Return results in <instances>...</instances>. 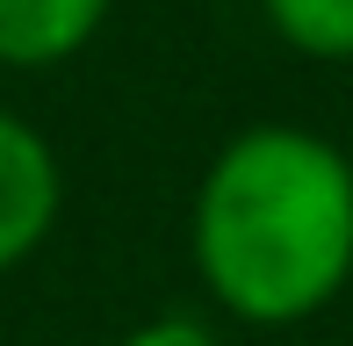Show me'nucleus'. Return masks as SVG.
Instances as JSON below:
<instances>
[{"label":"nucleus","mask_w":353,"mask_h":346,"mask_svg":"<svg viewBox=\"0 0 353 346\" xmlns=\"http://www.w3.org/2000/svg\"><path fill=\"white\" fill-rule=\"evenodd\" d=\"M274 37L303 58H353V0H260Z\"/></svg>","instance_id":"nucleus-4"},{"label":"nucleus","mask_w":353,"mask_h":346,"mask_svg":"<svg viewBox=\"0 0 353 346\" xmlns=\"http://www.w3.org/2000/svg\"><path fill=\"white\" fill-rule=\"evenodd\" d=\"M195 267L245 325H303L353 281V159L296 123H252L195 187Z\"/></svg>","instance_id":"nucleus-1"},{"label":"nucleus","mask_w":353,"mask_h":346,"mask_svg":"<svg viewBox=\"0 0 353 346\" xmlns=\"http://www.w3.org/2000/svg\"><path fill=\"white\" fill-rule=\"evenodd\" d=\"M123 346H223L210 325H195V318H152V325H137Z\"/></svg>","instance_id":"nucleus-5"},{"label":"nucleus","mask_w":353,"mask_h":346,"mask_svg":"<svg viewBox=\"0 0 353 346\" xmlns=\"http://www.w3.org/2000/svg\"><path fill=\"white\" fill-rule=\"evenodd\" d=\"M58 195H65V181H58L51 145H43L22 116L0 108V274L22 267L43 238H51Z\"/></svg>","instance_id":"nucleus-2"},{"label":"nucleus","mask_w":353,"mask_h":346,"mask_svg":"<svg viewBox=\"0 0 353 346\" xmlns=\"http://www.w3.org/2000/svg\"><path fill=\"white\" fill-rule=\"evenodd\" d=\"M108 0H0V65H58L87 51Z\"/></svg>","instance_id":"nucleus-3"}]
</instances>
